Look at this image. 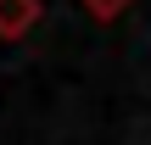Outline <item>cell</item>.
<instances>
[{"instance_id":"cell-2","label":"cell","mask_w":151,"mask_h":145,"mask_svg":"<svg viewBox=\"0 0 151 145\" xmlns=\"http://www.w3.org/2000/svg\"><path fill=\"white\" fill-rule=\"evenodd\" d=\"M78 6H84V17H90V22H101V28H106V22H118L134 0H78Z\"/></svg>"},{"instance_id":"cell-1","label":"cell","mask_w":151,"mask_h":145,"mask_svg":"<svg viewBox=\"0 0 151 145\" xmlns=\"http://www.w3.org/2000/svg\"><path fill=\"white\" fill-rule=\"evenodd\" d=\"M45 17V0H0V39H28Z\"/></svg>"}]
</instances>
